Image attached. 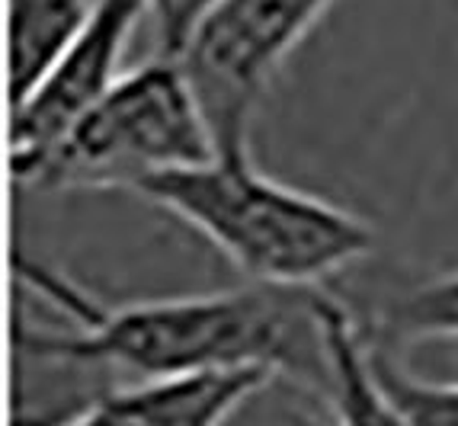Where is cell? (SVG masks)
<instances>
[{"mask_svg": "<svg viewBox=\"0 0 458 426\" xmlns=\"http://www.w3.org/2000/svg\"><path fill=\"white\" fill-rule=\"evenodd\" d=\"M141 16H148V0H93L81 32L13 103L10 174L20 186H30L48 154L125 74L123 61Z\"/></svg>", "mask_w": 458, "mask_h": 426, "instance_id": "cell-5", "label": "cell"}, {"mask_svg": "<svg viewBox=\"0 0 458 426\" xmlns=\"http://www.w3.org/2000/svg\"><path fill=\"white\" fill-rule=\"evenodd\" d=\"M336 0H215L176 64L206 115L218 158H250L253 115L276 74Z\"/></svg>", "mask_w": 458, "mask_h": 426, "instance_id": "cell-4", "label": "cell"}, {"mask_svg": "<svg viewBox=\"0 0 458 426\" xmlns=\"http://www.w3.org/2000/svg\"><path fill=\"white\" fill-rule=\"evenodd\" d=\"M93 0H10V99H23L81 32Z\"/></svg>", "mask_w": 458, "mask_h": 426, "instance_id": "cell-8", "label": "cell"}, {"mask_svg": "<svg viewBox=\"0 0 458 426\" xmlns=\"http://www.w3.org/2000/svg\"><path fill=\"white\" fill-rule=\"evenodd\" d=\"M311 314L314 337H318V359H321V395L336 411L340 420L352 423H397L385 397L375 356L362 346L360 330L346 314V308L334 295L321 292L318 285L301 289Z\"/></svg>", "mask_w": 458, "mask_h": 426, "instance_id": "cell-7", "label": "cell"}, {"mask_svg": "<svg viewBox=\"0 0 458 426\" xmlns=\"http://www.w3.org/2000/svg\"><path fill=\"white\" fill-rule=\"evenodd\" d=\"M273 365H206L119 385L93 397L71 423L125 426H212L228 420L244 401L276 379Z\"/></svg>", "mask_w": 458, "mask_h": 426, "instance_id": "cell-6", "label": "cell"}, {"mask_svg": "<svg viewBox=\"0 0 458 426\" xmlns=\"http://www.w3.org/2000/svg\"><path fill=\"white\" fill-rule=\"evenodd\" d=\"M215 158L212 132L183 68L157 55L125 71L32 176V190L135 196L151 176Z\"/></svg>", "mask_w": 458, "mask_h": 426, "instance_id": "cell-3", "label": "cell"}, {"mask_svg": "<svg viewBox=\"0 0 458 426\" xmlns=\"http://www.w3.org/2000/svg\"><path fill=\"white\" fill-rule=\"evenodd\" d=\"M16 273L74 324L71 334L23 330L20 346L38 359L62 362H106L145 379L206 365H273L321 391V359L314 324L308 328V304L285 302L289 289L206 292V295L141 298L106 304L46 263L16 257Z\"/></svg>", "mask_w": 458, "mask_h": 426, "instance_id": "cell-1", "label": "cell"}, {"mask_svg": "<svg viewBox=\"0 0 458 426\" xmlns=\"http://www.w3.org/2000/svg\"><path fill=\"white\" fill-rule=\"evenodd\" d=\"M378 381L397 423H458V381H427L391 356H375Z\"/></svg>", "mask_w": 458, "mask_h": 426, "instance_id": "cell-10", "label": "cell"}, {"mask_svg": "<svg viewBox=\"0 0 458 426\" xmlns=\"http://www.w3.org/2000/svg\"><path fill=\"white\" fill-rule=\"evenodd\" d=\"M215 0H148V16L154 23L157 55L176 58L183 42L190 38L192 26L206 16Z\"/></svg>", "mask_w": 458, "mask_h": 426, "instance_id": "cell-11", "label": "cell"}, {"mask_svg": "<svg viewBox=\"0 0 458 426\" xmlns=\"http://www.w3.org/2000/svg\"><path fill=\"white\" fill-rule=\"evenodd\" d=\"M180 218L257 285L311 289L375 251L362 215L295 190L250 158H208L151 176L135 192Z\"/></svg>", "mask_w": 458, "mask_h": 426, "instance_id": "cell-2", "label": "cell"}, {"mask_svg": "<svg viewBox=\"0 0 458 426\" xmlns=\"http://www.w3.org/2000/svg\"><path fill=\"white\" fill-rule=\"evenodd\" d=\"M382 330L394 343L458 340V269L433 276L391 302Z\"/></svg>", "mask_w": 458, "mask_h": 426, "instance_id": "cell-9", "label": "cell"}]
</instances>
